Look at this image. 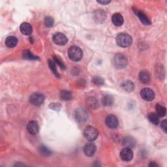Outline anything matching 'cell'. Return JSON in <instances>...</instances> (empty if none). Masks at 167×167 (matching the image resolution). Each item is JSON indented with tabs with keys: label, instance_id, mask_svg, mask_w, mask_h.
Segmentation results:
<instances>
[{
	"label": "cell",
	"instance_id": "6da1fadb",
	"mask_svg": "<svg viewBox=\"0 0 167 167\" xmlns=\"http://www.w3.org/2000/svg\"><path fill=\"white\" fill-rule=\"evenodd\" d=\"M117 44L122 48H127L131 45L133 39L127 33H119L116 37Z\"/></svg>",
	"mask_w": 167,
	"mask_h": 167
},
{
	"label": "cell",
	"instance_id": "7a4b0ae2",
	"mask_svg": "<svg viewBox=\"0 0 167 167\" xmlns=\"http://www.w3.org/2000/svg\"><path fill=\"white\" fill-rule=\"evenodd\" d=\"M68 56L72 61H79L82 58L83 52L78 46H72L68 50Z\"/></svg>",
	"mask_w": 167,
	"mask_h": 167
},
{
	"label": "cell",
	"instance_id": "3957f363",
	"mask_svg": "<svg viewBox=\"0 0 167 167\" xmlns=\"http://www.w3.org/2000/svg\"><path fill=\"white\" fill-rule=\"evenodd\" d=\"M112 62L114 66L117 69H123L127 64V58L122 54H117L115 55Z\"/></svg>",
	"mask_w": 167,
	"mask_h": 167
},
{
	"label": "cell",
	"instance_id": "277c9868",
	"mask_svg": "<svg viewBox=\"0 0 167 167\" xmlns=\"http://www.w3.org/2000/svg\"><path fill=\"white\" fill-rule=\"evenodd\" d=\"M98 130L92 126H87L84 130V136L89 141L95 140L98 137Z\"/></svg>",
	"mask_w": 167,
	"mask_h": 167
},
{
	"label": "cell",
	"instance_id": "5b68a950",
	"mask_svg": "<svg viewBox=\"0 0 167 167\" xmlns=\"http://www.w3.org/2000/svg\"><path fill=\"white\" fill-rule=\"evenodd\" d=\"M75 117L77 122L83 123L86 122L89 118V114L86 110L82 108H78L75 112Z\"/></svg>",
	"mask_w": 167,
	"mask_h": 167
},
{
	"label": "cell",
	"instance_id": "8992f818",
	"mask_svg": "<svg viewBox=\"0 0 167 167\" xmlns=\"http://www.w3.org/2000/svg\"><path fill=\"white\" fill-rule=\"evenodd\" d=\"M45 101V96L41 93H34L29 97L30 103L34 106L39 107Z\"/></svg>",
	"mask_w": 167,
	"mask_h": 167
},
{
	"label": "cell",
	"instance_id": "52a82bcc",
	"mask_svg": "<svg viewBox=\"0 0 167 167\" xmlns=\"http://www.w3.org/2000/svg\"><path fill=\"white\" fill-rule=\"evenodd\" d=\"M140 95L144 100L146 101H151L155 98V93L151 89L145 87L140 91Z\"/></svg>",
	"mask_w": 167,
	"mask_h": 167
},
{
	"label": "cell",
	"instance_id": "ba28073f",
	"mask_svg": "<svg viewBox=\"0 0 167 167\" xmlns=\"http://www.w3.org/2000/svg\"><path fill=\"white\" fill-rule=\"evenodd\" d=\"M133 10L135 14L137 16L138 18L140 19V22L143 23L145 25H150L151 24L150 19L146 16V14H144L142 10L138 9L137 8H133Z\"/></svg>",
	"mask_w": 167,
	"mask_h": 167
},
{
	"label": "cell",
	"instance_id": "9c48e42d",
	"mask_svg": "<svg viewBox=\"0 0 167 167\" xmlns=\"http://www.w3.org/2000/svg\"><path fill=\"white\" fill-rule=\"evenodd\" d=\"M53 41L58 45H65L67 44L68 39L65 35L62 33H56L53 35Z\"/></svg>",
	"mask_w": 167,
	"mask_h": 167
},
{
	"label": "cell",
	"instance_id": "30bf717a",
	"mask_svg": "<svg viewBox=\"0 0 167 167\" xmlns=\"http://www.w3.org/2000/svg\"><path fill=\"white\" fill-rule=\"evenodd\" d=\"M105 122L107 126L111 129H116L118 126V119L113 114H110L106 118Z\"/></svg>",
	"mask_w": 167,
	"mask_h": 167
},
{
	"label": "cell",
	"instance_id": "8fae6325",
	"mask_svg": "<svg viewBox=\"0 0 167 167\" xmlns=\"http://www.w3.org/2000/svg\"><path fill=\"white\" fill-rule=\"evenodd\" d=\"M120 157L124 161H131L133 157V153L130 148H125L120 152Z\"/></svg>",
	"mask_w": 167,
	"mask_h": 167
},
{
	"label": "cell",
	"instance_id": "7c38bea8",
	"mask_svg": "<svg viewBox=\"0 0 167 167\" xmlns=\"http://www.w3.org/2000/svg\"><path fill=\"white\" fill-rule=\"evenodd\" d=\"M96 147L95 145L92 143H88L85 145L84 148V152L87 157H91L95 153Z\"/></svg>",
	"mask_w": 167,
	"mask_h": 167
},
{
	"label": "cell",
	"instance_id": "4fadbf2b",
	"mask_svg": "<svg viewBox=\"0 0 167 167\" xmlns=\"http://www.w3.org/2000/svg\"><path fill=\"white\" fill-rule=\"evenodd\" d=\"M27 130L31 134H37L39 130V127L38 123L36 122H30L27 125Z\"/></svg>",
	"mask_w": 167,
	"mask_h": 167
},
{
	"label": "cell",
	"instance_id": "5bb4252c",
	"mask_svg": "<svg viewBox=\"0 0 167 167\" xmlns=\"http://www.w3.org/2000/svg\"><path fill=\"white\" fill-rule=\"evenodd\" d=\"M20 29L21 32H22V33L25 35H29L31 34V33H32V30H33L32 26L31 25V24L26 22H24L21 24Z\"/></svg>",
	"mask_w": 167,
	"mask_h": 167
},
{
	"label": "cell",
	"instance_id": "9a60e30c",
	"mask_svg": "<svg viewBox=\"0 0 167 167\" xmlns=\"http://www.w3.org/2000/svg\"><path fill=\"white\" fill-rule=\"evenodd\" d=\"M112 22L116 26H121L123 24V18L122 15L119 13H115L112 17Z\"/></svg>",
	"mask_w": 167,
	"mask_h": 167
},
{
	"label": "cell",
	"instance_id": "2e32d148",
	"mask_svg": "<svg viewBox=\"0 0 167 167\" xmlns=\"http://www.w3.org/2000/svg\"><path fill=\"white\" fill-rule=\"evenodd\" d=\"M139 80L143 84H147L150 80V75L148 71H142L139 73Z\"/></svg>",
	"mask_w": 167,
	"mask_h": 167
},
{
	"label": "cell",
	"instance_id": "e0dca14e",
	"mask_svg": "<svg viewBox=\"0 0 167 167\" xmlns=\"http://www.w3.org/2000/svg\"><path fill=\"white\" fill-rule=\"evenodd\" d=\"M123 144L126 148H129L131 149L132 148H134L136 145V140L130 137H127L124 138L123 140Z\"/></svg>",
	"mask_w": 167,
	"mask_h": 167
},
{
	"label": "cell",
	"instance_id": "ac0fdd59",
	"mask_svg": "<svg viewBox=\"0 0 167 167\" xmlns=\"http://www.w3.org/2000/svg\"><path fill=\"white\" fill-rule=\"evenodd\" d=\"M18 39L14 36H10L5 40V45L9 48H13L17 45Z\"/></svg>",
	"mask_w": 167,
	"mask_h": 167
},
{
	"label": "cell",
	"instance_id": "d6986e66",
	"mask_svg": "<svg viewBox=\"0 0 167 167\" xmlns=\"http://www.w3.org/2000/svg\"><path fill=\"white\" fill-rule=\"evenodd\" d=\"M86 104L87 107L92 110H95L98 107V102L95 97H89L86 101Z\"/></svg>",
	"mask_w": 167,
	"mask_h": 167
},
{
	"label": "cell",
	"instance_id": "ffe728a7",
	"mask_svg": "<svg viewBox=\"0 0 167 167\" xmlns=\"http://www.w3.org/2000/svg\"><path fill=\"white\" fill-rule=\"evenodd\" d=\"M102 103L103 105L105 107L112 106L114 103V98L111 95H104L102 99Z\"/></svg>",
	"mask_w": 167,
	"mask_h": 167
},
{
	"label": "cell",
	"instance_id": "44dd1931",
	"mask_svg": "<svg viewBox=\"0 0 167 167\" xmlns=\"http://www.w3.org/2000/svg\"><path fill=\"white\" fill-rule=\"evenodd\" d=\"M122 87L125 91L130 92L134 90V85L133 82L130 80H127L122 84Z\"/></svg>",
	"mask_w": 167,
	"mask_h": 167
},
{
	"label": "cell",
	"instance_id": "7402d4cb",
	"mask_svg": "<svg viewBox=\"0 0 167 167\" xmlns=\"http://www.w3.org/2000/svg\"><path fill=\"white\" fill-rule=\"evenodd\" d=\"M155 111H156V114L159 117H164L166 115V108L161 105L160 104H156L155 106Z\"/></svg>",
	"mask_w": 167,
	"mask_h": 167
},
{
	"label": "cell",
	"instance_id": "603a6c76",
	"mask_svg": "<svg viewBox=\"0 0 167 167\" xmlns=\"http://www.w3.org/2000/svg\"><path fill=\"white\" fill-rule=\"evenodd\" d=\"M22 56H23V57H24V59L28 60H39V57L37 56H34L28 50H26L24 51L23 54H22Z\"/></svg>",
	"mask_w": 167,
	"mask_h": 167
},
{
	"label": "cell",
	"instance_id": "cb8c5ba5",
	"mask_svg": "<svg viewBox=\"0 0 167 167\" xmlns=\"http://www.w3.org/2000/svg\"><path fill=\"white\" fill-rule=\"evenodd\" d=\"M60 97L62 100L69 101L72 99V93L68 90H62L60 93Z\"/></svg>",
	"mask_w": 167,
	"mask_h": 167
},
{
	"label": "cell",
	"instance_id": "d4e9b609",
	"mask_svg": "<svg viewBox=\"0 0 167 167\" xmlns=\"http://www.w3.org/2000/svg\"><path fill=\"white\" fill-rule=\"evenodd\" d=\"M148 119L150 120V122L151 123H152L153 124L157 125L159 123V116L157 115L155 113H150L148 115Z\"/></svg>",
	"mask_w": 167,
	"mask_h": 167
},
{
	"label": "cell",
	"instance_id": "484cf974",
	"mask_svg": "<svg viewBox=\"0 0 167 167\" xmlns=\"http://www.w3.org/2000/svg\"><path fill=\"white\" fill-rule=\"evenodd\" d=\"M49 66L50 67V69L51 70V71L52 72V73L57 78L60 77V75L58 72H57L56 67V65H55V62L54 61V60H49Z\"/></svg>",
	"mask_w": 167,
	"mask_h": 167
},
{
	"label": "cell",
	"instance_id": "4316f807",
	"mask_svg": "<svg viewBox=\"0 0 167 167\" xmlns=\"http://www.w3.org/2000/svg\"><path fill=\"white\" fill-rule=\"evenodd\" d=\"M95 17L97 21H103L106 18V13L103 11L102 10H99L95 13Z\"/></svg>",
	"mask_w": 167,
	"mask_h": 167
},
{
	"label": "cell",
	"instance_id": "83f0119b",
	"mask_svg": "<svg viewBox=\"0 0 167 167\" xmlns=\"http://www.w3.org/2000/svg\"><path fill=\"white\" fill-rule=\"evenodd\" d=\"M92 82L94 84L100 86H103L104 83V81L103 80V78L100 77V76H94L92 79Z\"/></svg>",
	"mask_w": 167,
	"mask_h": 167
},
{
	"label": "cell",
	"instance_id": "f1b7e54d",
	"mask_svg": "<svg viewBox=\"0 0 167 167\" xmlns=\"http://www.w3.org/2000/svg\"><path fill=\"white\" fill-rule=\"evenodd\" d=\"M39 150L40 153L45 156H49L51 154V151L45 146H41Z\"/></svg>",
	"mask_w": 167,
	"mask_h": 167
},
{
	"label": "cell",
	"instance_id": "f546056e",
	"mask_svg": "<svg viewBox=\"0 0 167 167\" xmlns=\"http://www.w3.org/2000/svg\"><path fill=\"white\" fill-rule=\"evenodd\" d=\"M45 24L46 27L50 28L52 26H53L54 24V20L51 17H46L45 19Z\"/></svg>",
	"mask_w": 167,
	"mask_h": 167
},
{
	"label": "cell",
	"instance_id": "4dcf8cb0",
	"mask_svg": "<svg viewBox=\"0 0 167 167\" xmlns=\"http://www.w3.org/2000/svg\"><path fill=\"white\" fill-rule=\"evenodd\" d=\"M53 60H54V61L56 63V64L58 65L61 68V69H65V64H64V63L63 62V61H61V60L58 57L54 56V57H53Z\"/></svg>",
	"mask_w": 167,
	"mask_h": 167
},
{
	"label": "cell",
	"instance_id": "1f68e13d",
	"mask_svg": "<svg viewBox=\"0 0 167 167\" xmlns=\"http://www.w3.org/2000/svg\"><path fill=\"white\" fill-rule=\"evenodd\" d=\"M50 108L52 110H54V111H60V109L61 108V104L60 103H51L50 104Z\"/></svg>",
	"mask_w": 167,
	"mask_h": 167
},
{
	"label": "cell",
	"instance_id": "d6a6232c",
	"mask_svg": "<svg viewBox=\"0 0 167 167\" xmlns=\"http://www.w3.org/2000/svg\"><path fill=\"white\" fill-rule=\"evenodd\" d=\"M161 128L163 129V130L165 133L167 132V121L166 119L163 120V121L162 122V123H161Z\"/></svg>",
	"mask_w": 167,
	"mask_h": 167
},
{
	"label": "cell",
	"instance_id": "836d02e7",
	"mask_svg": "<svg viewBox=\"0 0 167 167\" xmlns=\"http://www.w3.org/2000/svg\"><path fill=\"white\" fill-rule=\"evenodd\" d=\"M97 2L99 3H101V4L107 5V4H108V3H111V1H97Z\"/></svg>",
	"mask_w": 167,
	"mask_h": 167
},
{
	"label": "cell",
	"instance_id": "e575fe53",
	"mask_svg": "<svg viewBox=\"0 0 167 167\" xmlns=\"http://www.w3.org/2000/svg\"><path fill=\"white\" fill-rule=\"evenodd\" d=\"M150 166H151V167H157L158 166V165L155 163V162H151V163H150V164L149 165Z\"/></svg>",
	"mask_w": 167,
	"mask_h": 167
}]
</instances>
